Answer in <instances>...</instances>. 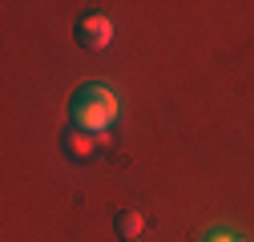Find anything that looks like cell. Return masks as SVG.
Here are the masks:
<instances>
[{
  "instance_id": "277c9868",
  "label": "cell",
  "mask_w": 254,
  "mask_h": 242,
  "mask_svg": "<svg viewBox=\"0 0 254 242\" xmlns=\"http://www.w3.org/2000/svg\"><path fill=\"white\" fill-rule=\"evenodd\" d=\"M113 226H117V234H121V242H133L141 230H145V218L137 214V210H121V214L113 218Z\"/></svg>"
},
{
  "instance_id": "5b68a950",
  "label": "cell",
  "mask_w": 254,
  "mask_h": 242,
  "mask_svg": "<svg viewBox=\"0 0 254 242\" xmlns=\"http://www.w3.org/2000/svg\"><path fill=\"white\" fill-rule=\"evenodd\" d=\"M206 242H234V238H230L226 230H210V234H206Z\"/></svg>"
},
{
  "instance_id": "3957f363",
  "label": "cell",
  "mask_w": 254,
  "mask_h": 242,
  "mask_svg": "<svg viewBox=\"0 0 254 242\" xmlns=\"http://www.w3.org/2000/svg\"><path fill=\"white\" fill-rule=\"evenodd\" d=\"M97 145H101V137H97V133H85V129H77V125L65 133V154H69L73 162H85Z\"/></svg>"
},
{
  "instance_id": "8992f818",
  "label": "cell",
  "mask_w": 254,
  "mask_h": 242,
  "mask_svg": "<svg viewBox=\"0 0 254 242\" xmlns=\"http://www.w3.org/2000/svg\"><path fill=\"white\" fill-rule=\"evenodd\" d=\"M133 242H137V238H133Z\"/></svg>"
},
{
  "instance_id": "6da1fadb",
  "label": "cell",
  "mask_w": 254,
  "mask_h": 242,
  "mask_svg": "<svg viewBox=\"0 0 254 242\" xmlns=\"http://www.w3.org/2000/svg\"><path fill=\"white\" fill-rule=\"evenodd\" d=\"M117 113H121V97L101 81L81 85L73 93V125L85 129V133H105L117 121Z\"/></svg>"
},
{
  "instance_id": "7a4b0ae2",
  "label": "cell",
  "mask_w": 254,
  "mask_h": 242,
  "mask_svg": "<svg viewBox=\"0 0 254 242\" xmlns=\"http://www.w3.org/2000/svg\"><path fill=\"white\" fill-rule=\"evenodd\" d=\"M109 41H113V20H109V16L89 12V16L77 20V45H81V49L101 53V49H109Z\"/></svg>"
}]
</instances>
